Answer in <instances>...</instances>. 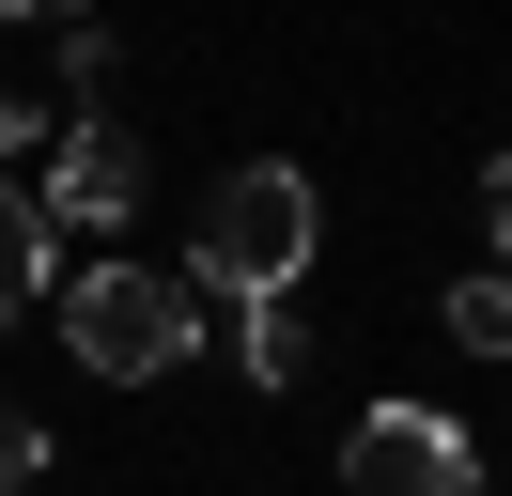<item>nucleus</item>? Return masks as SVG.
Returning a JSON list of instances; mask_svg holds the SVG:
<instances>
[{
  "label": "nucleus",
  "instance_id": "nucleus-1",
  "mask_svg": "<svg viewBox=\"0 0 512 496\" xmlns=\"http://www.w3.org/2000/svg\"><path fill=\"white\" fill-rule=\"evenodd\" d=\"M47 310H63V357L109 372V388H140V372H187V357H202V295H187V264H78Z\"/></svg>",
  "mask_w": 512,
  "mask_h": 496
},
{
  "label": "nucleus",
  "instance_id": "nucleus-2",
  "mask_svg": "<svg viewBox=\"0 0 512 496\" xmlns=\"http://www.w3.org/2000/svg\"><path fill=\"white\" fill-rule=\"evenodd\" d=\"M311 279V171H233L218 202H202V248H187V295L233 310V295H295Z\"/></svg>",
  "mask_w": 512,
  "mask_h": 496
},
{
  "label": "nucleus",
  "instance_id": "nucleus-3",
  "mask_svg": "<svg viewBox=\"0 0 512 496\" xmlns=\"http://www.w3.org/2000/svg\"><path fill=\"white\" fill-rule=\"evenodd\" d=\"M342 496H481V450L466 419H435V403H373L342 450Z\"/></svg>",
  "mask_w": 512,
  "mask_h": 496
},
{
  "label": "nucleus",
  "instance_id": "nucleus-4",
  "mask_svg": "<svg viewBox=\"0 0 512 496\" xmlns=\"http://www.w3.org/2000/svg\"><path fill=\"white\" fill-rule=\"evenodd\" d=\"M47 233H125L140 217V124H47V186H32Z\"/></svg>",
  "mask_w": 512,
  "mask_h": 496
},
{
  "label": "nucleus",
  "instance_id": "nucleus-5",
  "mask_svg": "<svg viewBox=\"0 0 512 496\" xmlns=\"http://www.w3.org/2000/svg\"><path fill=\"white\" fill-rule=\"evenodd\" d=\"M47 295H63V233L32 217V186H0V326L47 310Z\"/></svg>",
  "mask_w": 512,
  "mask_h": 496
},
{
  "label": "nucleus",
  "instance_id": "nucleus-6",
  "mask_svg": "<svg viewBox=\"0 0 512 496\" xmlns=\"http://www.w3.org/2000/svg\"><path fill=\"white\" fill-rule=\"evenodd\" d=\"M233 357H249V388H295L311 372V310L295 295H233Z\"/></svg>",
  "mask_w": 512,
  "mask_h": 496
},
{
  "label": "nucleus",
  "instance_id": "nucleus-7",
  "mask_svg": "<svg viewBox=\"0 0 512 496\" xmlns=\"http://www.w3.org/2000/svg\"><path fill=\"white\" fill-rule=\"evenodd\" d=\"M450 341H466V357H512V279H497V264L450 279Z\"/></svg>",
  "mask_w": 512,
  "mask_h": 496
},
{
  "label": "nucleus",
  "instance_id": "nucleus-8",
  "mask_svg": "<svg viewBox=\"0 0 512 496\" xmlns=\"http://www.w3.org/2000/svg\"><path fill=\"white\" fill-rule=\"evenodd\" d=\"M32 481H47V434L16 419V403H0V496H32Z\"/></svg>",
  "mask_w": 512,
  "mask_h": 496
},
{
  "label": "nucleus",
  "instance_id": "nucleus-9",
  "mask_svg": "<svg viewBox=\"0 0 512 496\" xmlns=\"http://www.w3.org/2000/svg\"><path fill=\"white\" fill-rule=\"evenodd\" d=\"M0 16H32V31H78V0H0Z\"/></svg>",
  "mask_w": 512,
  "mask_h": 496
},
{
  "label": "nucleus",
  "instance_id": "nucleus-10",
  "mask_svg": "<svg viewBox=\"0 0 512 496\" xmlns=\"http://www.w3.org/2000/svg\"><path fill=\"white\" fill-rule=\"evenodd\" d=\"M497 279H512V155H497Z\"/></svg>",
  "mask_w": 512,
  "mask_h": 496
}]
</instances>
